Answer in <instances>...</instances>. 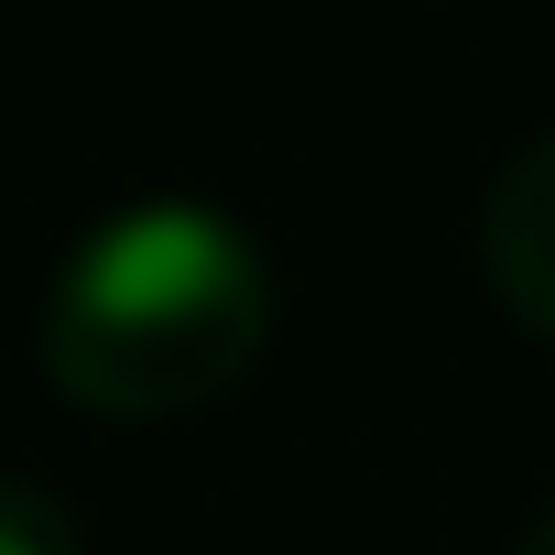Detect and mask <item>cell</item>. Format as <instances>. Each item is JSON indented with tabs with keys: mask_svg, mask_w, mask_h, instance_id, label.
<instances>
[{
	"mask_svg": "<svg viewBox=\"0 0 555 555\" xmlns=\"http://www.w3.org/2000/svg\"><path fill=\"white\" fill-rule=\"evenodd\" d=\"M261 338H272V272L250 229L196 196H142L99 218L44 295V371L66 403L109 425H175L240 392Z\"/></svg>",
	"mask_w": 555,
	"mask_h": 555,
	"instance_id": "1",
	"label": "cell"
},
{
	"mask_svg": "<svg viewBox=\"0 0 555 555\" xmlns=\"http://www.w3.org/2000/svg\"><path fill=\"white\" fill-rule=\"evenodd\" d=\"M479 261H490V295L512 306V327H533L555 349V131L522 142L490 196H479Z\"/></svg>",
	"mask_w": 555,
	"mask_h": 555,
	"instance_id": "2",
	"label": "cell"
},
{
	"mask_svg": "<svg viewBox=\"0 0 555 555\" xmlns=\"http://www.w3.org/2000/svg\"><path fill=\"white\" fill-rule=\"evenodd\" d=\"M0 555H88V533L55 490H0Z\"/></svg>",
	"mask_w": 555,
	"mask_h": 555,
	"instance_id": "3",
	"label": "cell"
},
{
	"mask_svg": "<svg viewBox=\"0 0 555 555\" xmlns=\"http://www.w3.org/2000/svg\"><path fill=\"white\" fill-rule=\"evenodd\" d=\"M512 555H555V501H544V512L522 522V544H512Z\"/></svg>",
	"mask_w": 555,
	"mask_h": 555,
	"instance_id": "4",
	"label": "cell"
}]
</instances>
